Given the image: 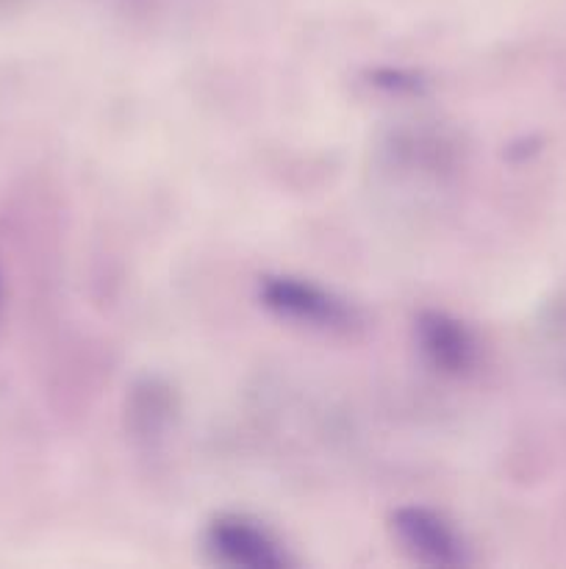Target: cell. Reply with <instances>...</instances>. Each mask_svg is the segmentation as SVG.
I'll return each mask as SVG.
<instances>
[{"label":"cell","instance_id":"7a4b0ae2","mask_svg":"<svg viewBox=\"0 0 566 569\" xmlns=\"http://www.w3.org/2000/svg\"><path fill=\"white\" fill-rule=\"evenodd\" d=\"M203 553L211 565L228 569H289L297 565L275 531L236 511L216 515L205 526Z\"/></svg>","mask_w":566,"mask_h":569},{"label":"cell","instance_id":"8992f818","mask_svg":"<svg viewBox=\"0 0 566 569\" xmlns=\"http://www.w3.org/2000/svg\"><path fill=\"white\" fill-rule=\"evenodd\" d=\"M125 3H159V0H125Z\"/></svg>","mask_w":566,"mask_h":569},{"label":"cell","instance_id":"5b68a950","mask_svg":"<svg viewBox=\"0 0 566 569\" xmlns=\"http://www.w3.org/2000/svg\"><path fill=\"white\" fill-rule=\"evenodd\" d=\"M17 3H20V0H0V11L9 9V6H17Z\"/></svg>","mask_w":566,"mask_h":569},{"label":"cell","instance_id":"3957f363","mask_svg":"<svg viewBox=\"0 0 566 569\" xmlns=\"http://www.w3.org/2000/svg\"><path fill=\"white\" fill-rule=\"evenodd\" d=\"M394 542L411 561L422 567H469L472 548L464 533L442 511L427 506H403L392 515Z\"/></svg>","mask_w":566,"mask_h":569},{"label":"cell","instance_id":"6da1fadb","mask_svg":"<svg viewBox=\"0 0 566 569\" xmlns=\"http://www.w3.org/2000/svg\"><path fill=\"white\" fill-rule=\"evenodd\" d=\"M259 303L272 317L320 333H353L361 328V315L347 298L311 278L275 276L259 278Z\"/></svg>","mask_w":566,"mask_h":569},{"label":"cell","instance_id":"277c9868","mask_svg":"<svg viewBox=\"0 0 566 569\" xmlns=\"http://www.w3.org/2000/svg\"><path fill=\"white\" fill-rule=\"evenodd\" d=\"M414 342L427 367L449 378L469 376L481 361V342L475 331L447 311H420L414 320Z\"/></svg>","mask_w":566,"mask_h":569}]
</instances>
